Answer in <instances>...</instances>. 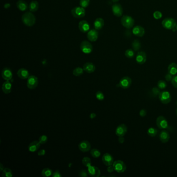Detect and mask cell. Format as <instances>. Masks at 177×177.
<instances>
[{
	"mask_svg": "<svg viewBox=\"0 0 177 177\" xmlns=\"http://www.w3.org/2000/svg\"><path fill=\"white\" fill-rule=\"evenodd\" d=\"M22 21L25 25L28 27H31L36 23L35 16L30 12L25 13L22 16Z\"/></svg>",
	"mask_w": 177,
	"mask_h": 177,
	"instance_id": "obj_1",
	"label": "cell"
},
{
	"mask_svg": "<svg viewBox=\"0 0 177 177\" xmlns=\"http://www.w3.org/2000/svg\"><path fill=\"white\" fill-rule=\"evenodd\" d=\"M121 22L122 25L127 29H131L134 25V19L130 16H123L121 17Z\"/></svg>",
	"mask_w": 177,
	"mask_h": 177,
	"instance_id": "obj_2",
	"label": "cell"
},
{
	"mask_svg": "<svg viewBox=\"0 0 177 177\" xmlns=\"http://www.w3.org/2000/svg\"><path fill=\"white\" fill-rule=\"evenodd\" d=\"M162 25L165 29L167 30H172L176 27L177 23L174 19L167 17L163 20Z\"/></svg>",
	"mask_w": 177,
	"mask_h": 177,
	"instance_id": "obj_3",
	"label": "cell"
},
{
	"mask_svg": "<svg viewBox=\"0 0 177 177\" xmlns=\"http://www.w3.org/2000/svg\"><path fill=\"white\" fill-rule=\"evenodd\" d=\"M112 165L114 168V170L118 173H123L126 170V165L121 160H117L114 161Z\"/></svg>",
	"mask_w": 177,
	"mask_h": 177,
	"instance_id": "obj_4",
	"label": "cell"
},
{
	"mask_svg": "<svg viewBox=\"0 0 177 177\" xmlns=\"http://www.w3.org/2000/svg\"><path fill=\"white\" fill-rule=\"evenodd\" d=\"M159 100L162 104H169L172 100V96L169 91H163L158 95Z\"/></svg>",
	"mask_w": 177,
	"mask_h": 177,
	"instance_id": "obj_5",
	"label": "cell"
},
{
	"mask_svg": "<svg viewBox=\"0 0 177 177\" xmlns=\"http://www.w3.org/2000/svg\"><path fill=\"white\" fill-rule=\"evenodd\" d=\"M157 127L161 129H167L169 127L168 122L166 119L163 116H159L156 120Z\"/></svg>",
	"mask_w": 177,
	"mask_h": 177,
	"instance_id": "obj_6",
	"label": "cell"
},
{
	"mask_svg": "<svg viewBox=\"0 0 177 177\" xmlns=\"http://www.w3.org/2000/svg\"><path fill=\"white\" fill-rule=\"evenodd\" d=\"M71 14L75 18H82L85 15V10L81 6L75 7L71 10Z\"/></svg>",
	"mask_w": 177,
	"mask_h": 177,
	"instance_id": "obj_7",
	"label": "cell"
},
{
	"mask_svg": "<svg viewBox=\"0 0 177 177\" xmlns=\"http://www.w3.org/2000/svg\"><path fill=\"white\" fill-rule=\"evenodd\" d=\"M81 51L85 54H89L93 51V45L91 43L87 40L82 42L80 45Z\"/></svg>",
	"mask_w": 177,
	"mask_h": 177,
	"instance_id": "obj_8",
	"label": "cell"
},
{
	"mask_svg": "<svg viewBox=\"0 0 177 177\" xmlns=\"http://www.w3.org/2000/svg\"><path fill=\"white\" fill-rule=\"evenodd\" d=\"M38 79L34 75H31L28 78L27 87L30 89H34L38 86Z\"/></svg>",
	"mask_w": 177,
	"mask_h": 177,
	"instance_id": "obj_9",
	"label": "cell"
},
{
	"mask_svg": "<svg viewBox=\"0 0 177 177\" xmlns=\"http://www.w3.org/2000/svg\"><path fill=\"white\" fill-rule=\"evenodd\" d=\"M132 83V79L128 76H124L119 82V86L121 89H127L130 87Z\"/></svg>",
	"mask_w": 177,
	"mask_h": 177,
	"instance_id": "obj_10",
	"label": "cell"
},
{
	"mask_svg": "<svg viewBox=\"0 0 177 177\" xmlns=\"http://www.w3.org/2000/svg\"><path fill=\"white\" fill-rule=\"evenodd\" d=\"M87 168V172L90 176L92 177H98L100 176V170L98 167L91 165Z\"/></svg>",
	"mask_w": 177,
	"mask_h": 177,
	"instance_id": "obj_11",
	"label": "cell"
},
{
	"mask_svg": "<svg viewBox=\"0 0 177 177\" xmlns=\"http://www.w3.org/2000/svg\"><path fill=\"white\" fill-rule=\"evenodd\" d=\"M102 161L104 163V164L106 165V166H111L114 163V158L109 153H105L102 156Z\"/></svg>",
	"mask_w": 177,
	"mask_h": 177,
	"instance_id": "obj_12",
	"label": "cell"
},
{
	"mask_svg": "<svg viewBox=\"0 0 177 177\" xmlns=\"http://www.w3.org/2000/svg\"><path fill=\"white\" fill-rule=\"evenodd\" d=\"M127 132V127L124 124L119 125L115 130V134L118 137H124Z\"/></svg>",
	"mask_w": 177,
	"mask_h": 177,
	"instance_id": "obj_13",
	"label": "cell"
},
{
	"mask_svg": "<svg viewBox=\"0 0 177 177\" xmlns=\"http://www.w3.org/2000/svg\"><path fill=\"white\" fill-rule=\"evenodd\" d=\"M112 10L114 15L118 17H121L123 13V10L121 5L119 4H115L112 6Z\"/></svg>",
	"mask_w": 177,
	"mask_h": 177,
	"instance_id": "obj_14",
	"label": "cell"
},
{
	"mask_svg": "<svg viewBox=\"0 0 177 177\" xmlns=\"http://www.w3.org/2000/svg\"><path fill=\"white\" fill-rule=\"evenodd\" d=\"M79 148L82 152H88L91 149V145L88 141L83 140L79 144Z\"/></svg>",
	"mask_w": 177,
	"mask_h": 177,
	"instance_id": "obj_15",
	"label": "cell"
},
{
	"mask_svg": "<svg viewBox=\"0 0 177 177\" xmlns=\"http://www.w3.org/2000/svg\"><path fill=\"white\" fill-rule=\"evenodd\" d=\"M136 60L139 64H144L147 60V55L144 51H139L136 57Z\"/></svg>",
	"mask_w": 177,
	"mask_h": 177,
	"instance_id": "obj_16",
	"label": "cell"
},
{
	"mask_svg": "<svg viewBox=\"0 0 177 177\" xmlns=\"http://www.w3.org/2000/svg\"><path fill=\"white\" fill-rule=\"evenodd\" d=\"M132 33L138 37H142L145 34V30L141 25H136L132 29Z\"/></svg>",
	"mask_w": 177,
	"mask_h": 177,
	"instance_id": "obj_17",
	"label": "cell"
},
{
	"mask_svg": "<svg viewBox=\"0 0 177 177\" xmlns=\"http://www.w3.org/2000/svg\"><path fill=\"white\" fill-rule=\"evenodd\" d=\"M2 76L5 81H10L13 78V73L10 69L5 68L2 72Z\"/></svg>",
	"mask_w": 177,
	"mask_h": 177,
	"instance_id": "obj_18",
	"label": "cell"
},
{
	"mask_svg": "<svg viewBox=\"0 0 177 177\" xmlns=\"http://www.w3.org/2000/svg\"><path fill=\"white\" fill-rule=\"evenodd\" d=\"M87 38L91 42H95L98 38V32L96 29H91L87 33Z\"/></svg>",
	"mask_w": 177,
	"mask_h": 177,
	"instance_id": "obj_19",
	"label": "cell"
},
{
	"mask_svg": "<svg viewBox=\"0 0 177 177\" xmlns=\"http://www.w3.org/2000/svg\"><path fill=\"white\" fill-rule=\"evenodd\" d=\"M79 28L82 32L86 33L89 31L90 26L86 20H82L79 23Z\"/></svg>",
	"mask_w": 177,
	"mask_h": 177,
	"instance_id": "obj_20",
	"label": "cell"
},
{
	"mask_svg": "<svg viewBox=\"0 0 177 177\" xmlns=\"http://www.w3.org/2000/svg\"><path fill=\"white\" fill-rule=\"evenodd\" d=\"M159 140L162 143H167L170 139V134L166 130H162L160 132L159 136Z\"/></svg>",
	"mask_w": 177,
	"mask_h": 177,
	"instance_id": "obj_21",
	"label": "cell"
},
{
	"mask_svg": "<svg viewBox=\"0 0 177 177\" xmlns=\"http://www.w3.org/2000/svg\"><path fill=\"white\" fill-rule=\"evenodd\" d=\"M2 89L4 94H10L12 89V84L10 81H6V82L3 84Z\"/></svg>",
	"mask_w": 177,
	"mask_h": 177,
	"instance_id": "obj_22",
	"label": "cell"
},
{
	"mask_svg": "<svg viewBox=\"0 0 177 177\" xmlns=\"http://www.w3.org/2000/svg\"><path fill=\"white\" fill-rule=\"evenodd\" d=\"M84 71H85L88 73H93L96 70V67L94 64L91 62H87L84 64Z\"/></svg>",
	"mask_w": 177,
	"mask_h": 177,
	"instance_id": "obj_23",
	"label": "cell"
},
{
	"mask_svg": "<svg viewBox=\"0 0 177 177\" xmlns=\"http://www.w3.org/2000/svg\"><path fill=\"white\" fill-rule=\"evenodd\" d=\"M40 144L38 141H34L29 144L28 146V150L31 152H36L40 148Z\"/></svg>",
	"mask_w": 177,
	"mask_h": 177,
	"instance_id": "obj_24",
	"label": "cell"
},
{
	"mask_svg": "<svg viewBox=\"0 0 177 177\" xmlns=\"http://www.w3.org/2000/svg\"><path fill=\"white\" fill-rule=\"evenodd\" d=\"M17 75L20 79L25 80L29 77V72L26 69L21 68L17 71Z\"/></svg>",
	"mask_w": 177,
	"mask_h": 177,
	"instance_id": "obj_25",
	"label": "cell"
},
{
	"mask_svg": "<svg viewBox=\"0 0 177 177\" xmlns=\"http://www.w3.org/2000/svg\"><path fill=\"white\" fill-rule=\"evenodd\" d=\"M168 72L169 73L175 76L177 73V64L175 62L170 63L168 67Z\"/></svg>",
	"mask_w": 177,
	"mask_h": 177,
	"instance_id": "obj_26",
	"label": "cell"
},
{
	"mask_svg": "<svg viewBox=\"0 0 177 177\" xmlns=\"http://www.w3.org/2000/svg\"><path fill=\"white\" fill-rule=\"evenodd\" d=\"M16 6L18 9L21 11L27 10L29 8L27 3L23 0H19L16 3Z\"/></svg>",
	"mask_w": 177,
	"mask_h": 177,
	"instance_id": "obj_27",
	"label": "cell"
},
{
	"mask_svg": "<svg viewBox=\"0 0 177 177\" xmlns=\"http://www.w3.org/2000/svg\"><path fill=\"white\" fill-rule=\"evenodd\" d=\"M94 27L96 30H99L103 28L104 25V20L101 18H97L94 22Z\"/></svg>",
	"mask_w": 177,
	"mask_h": 177,
	"instance_id": "obj_28",
	"label": "cell"
},
{
	"mask_svg": "<svg viewBox=\"0 0 177 177\" xmlns=\"http://www.w3.org/2000/svg\"><path fill=\"white\" fill-rule=\"evenodd\" d=\"M29 10L32 12H35L38 8V3L36 1H32L29 5Z\"/></svg>",
	"mask_w": 177,
	"mask_h": 177,
	"instance_id": "obj_29",
	"label": "cell"
},
{
	"mask_svg": "<svg viewBox=\"0 0 177 177\" xmlns=\"http://www.w3.org/2000/svg\"><path fill=\"white\" fill-rule=\"evenodd\" d=\"M53 174V172L52 170L49 168H44L41 172V175L44 177H50L51 176H52Z\"/></svg>",
	"mask_w": 177,
	"mask_h": 177,
	"instance_id": "obj_30",
	"label": "cell"
},
{
	"mask_svg": "<svg viewBox=\"0 0 177 177\" xmlns=\"http://www.w3.org/2000/svg\"><path fill=\"white\" fill-rule=\"evenodd\" d=\"M132 49L134 50L135 51H137L140 50V49L141 47V44L140 42L138 40H135L132 42Z\"/></svg>",
	"mask_w": 177,
	"mask_h": 177,
	"instance_id": "obj_31",
	"label": "cell"
},
{
	"mask_svg": "<svg viewBox=\"0 0 177 177\" xmlns=\"http://www.w3.org/2000/svg\"><path fill=\"white\" fill-rule=\"evenodd\" d=\"M125 55L128 58H133L135 55V51L133 49H128L125 51Z\"/></svg>",
	"mask_w": 177,
	"mask_h": 177,
	"instance_id": "obj_32",
	"label": "cell"
},
{
	"mask_svg": "<svg viewBox=\"0 0 177 177\" xmlns=\"http://www.w3.org/2000/svg\"><path fill=\"white\" fill-rule=\"evenodd\" d=\"M157 132H158V131L157 129L154 127H150L147 131V134L150 137H155L157 135Z\"/></svg>",
	"mask_w": 177,
	"mask_h": 177,
	"instance_id": "obj_33",
	"label": "cell"
},
{
	"mask_svg": "<svg viewBox=\"0 0 177 177\" xmlns=\"http://www.w3.org/2000/svg\"><path fill=\"white\" fill-rule=\"evenodd\" d=\"M13 176V172L8 168H5L2 172L3 177H12Z\"/></svg>",
	"mask_w": 177,
	"mask_h": 177,
	"instance_id": "obj_34",
	"label": "cell"
},
{
	"mask_svg": "<svg viewBox=\"0 0 177 177\" xmlns=\"http://www.w3.org/2000/svg\"><path fill=\"white\" fill-rule=\"evenodd\" d=\"M83 68H82L81 67H77L74 69L73 74L74 76H79L82 75L83 74Z\"/></svg>",
	"mask_w": 177,
	"mask_h": 177,
	"instance_id": "obj_35",
	"label": "cell"
},
{
	"mask_svg": "<svg viewBox=\"0 0 177 177\" xmlns=\"http://www.w3.org/2000/svg\"><path fill=\"white\" fill-rule=\"evenodd\" d=\"M91 154L94 158H98L100 156L101 153L97 149H93L91 151Z\"/></svg>",
	"mask_w": 177,
	"mask_h": 177,
	"instance_id": "obj_36",
	"label": "cell"
},
{
	"mask_svg": "<svg viewBox=\"0 0 177 177\" xmlns=\"http://www.w3.org/2000/svg\"><path fill=\"white\" fill-rule=\"evenodd\" d=\"M82 163L85 167H89L91 165V159L88 157H84L82 159Z\"/></svg>",
	"mask_w": 177,
	"mask_h": 177,
	"instance_id": "obj_37",
	"label": "cell"
},
{
	"mask_svg": "<svg viewBox=\"0 0 177 177\" xmlns=\"http://www.w3.org/2000/svg\"><path fill=\"white\" fill-rule=\"evenodd\" d=\"M167 83L163 80H160L157 83V87L160 89H164L167 87Z\"/></svg>",
	"mask_w": 177,
	"mask_h": 177,
	"instance_id": "obj_38",
	"label": "cell"
},
{
	"mask_svg": "<svg viewBox=\"0 0 177 177\" xmlns=\"http://www.w3.org/2000/svg\"><path fill=\"white\" fill-rule=\"evenodd\" d=\"M90 3V0H80V6L83 8H86L89 6Z\"/></svg>",
	"mask_w": 177,
	"mask_h": 177,
	"instance_id": "obj_39",
	"label": "cell"
},
{
	"mask_svg": "<svg viewBox=\"0 0 177 177\" xmlns=\"http://www.w3.org/2000/svg\"><path fill=\"white\" fill-rule=\"evenodd\" d=\"M47 140H48V138L44 134L40 136L38 139V141L40 142V143L41 144H45L47 142Z\"/></svg>",
	"mask_w": 177,
	"mask_h": 177,
	"instance_id": "obj_40",
	"label": "cell"
},
{
	"mask_svg": "<svg viewBox=\"0 0 177 177\" xmlns=\"http://www.w3.org/2000/svg\"><path fill=\"white\" fill-rule=\"evenodd\" d=\"M96 97L97 99L99 100H103L104 99V94L100 91H97L96 94Z\"/></svg>",
	"mask_w": 177,
	"mask_h": 177,
	"instance_id": "obj_41",
	"label": "cell"
},
{
	"mask_svg": "<svg viewBox=\"0 0 177 177\" xmlns=\"http://www.w3.org/2000/svg\"><path fill=\"white\" fill-rule=\"evenodd\" d=\"M153 17L156 19H159L162 17V13L159 11H156L153 13Z\"/></svg>",
	"mask_w": 177,
	"mask_h": 177,
	"instance_id": "obj_42",
	"label": "cell"
},
{
	"mask_svg": "<svg viewBox=\"0 0 177 177\" xmlns=\"http://www.w3.org/2000/svg\"><path fill=\"white\" fill-rule=\"evenodd\" d=\"M171 82H172V84L173 86L175 88L177 89V75H175V76H173Z\"/></svg>",
	"mask_w": 177,
	"mask_h": 177,
	"instance_id": "obj_43",
	"label": "cell"
},
{
	"mask_svg": "<svg viewBox=\"0 0 177 177\" xmlns=\"http://www.w3.org/2000/svg\"><path fill=\"white\" fill-rule=\"evenodd\" d=\"M147 114V112L144 109H142L140 112H139V115L141 117H144L146 116Z\"/></svg>",
	"mask_w": 177,
	"mask_h": 177,
	"instance_id": "obj_44",
	"label": "cell"
},
{
	"mask_svg": "<svg viewBox=\"0 0 177 177\" xmlns=\"http://www.w3.org/2000/svg\"><path fill=\"white\" fill-rule=\"evenodd\" d=\"M173 75H172V74H170L167 73L166 75V76H165V79H166V80L167 81V82H170V81H172V78H173Z\"/></svg>",
	"mask_w": 177,
	"mask_h": 177,
	"instance_id": "obj_45",
	"label": "cell"
},
{
	"mask_svg": "<svg viewBox=\"0 0 177 177\" xmlns=\"http://www.w3.org/2000/svg\"><path fill=\"white\" fill-rule=\"evenodd\" d=\"M88 175H89L88 172H86V170H82L81 172H80V176L81 177H87V176H88Z\"/></svg>",
	"mask_w": 177,
	"mask_h": 177,
	"instance_id": "obj_46",
	"label": "cell"
},
{
	"mask_svg": "<svg viewBox=\"0 0 177 177\" xmlns=\"http://www.w3.org/2000/svg\"><path fill=\"white\" fill-rule=\"evenodd\" d=\"M159 89H160L158 88H156V87H154L153 89H152V91H153V93L154 95H159V93L161 91H159Z\"/></svg>",
	"mask_w": 177,
	"mask_h": 177,
	"instance_id": "obj_47",
	"label": "cell"
},
{
	"mask_svg": "<svg viewBox=\"0 0 177 177\" xmlns=\"http://www.w3.org/2000/svg\"><path fill=\"white\" fill-rule=\"evenodd\" d=\"M62 176L60 174V173L59 172V170H56V172H53L52 177H61Z\"/></svg>",
	"mask_w": 177,
	"mask_h": 177,
	"instance_id": "obj_48",
	"label": "cell"
},
{
	"mask_svg": "<svg viewBox=\"0 0 177 177\" xmlns=\"http://www.w3.org/2000/svg\"><path fill=\"white\" fill-rule=\"evenodd\" d=\"M46 151L45 150H41L38 152V156H43L45 154Z\"/></svg>",
	"mask_w": 177,
	"mask_h": 177,
	"instance_id": "obj_49",
	"label": "cell"
},
{
	"mask_svg": "<svg viewBox=\"0 0 177 177\" xmlns=\"http://www.w3.org/2000/svg\"><path fill=\"white\" fill-rule=\"evenodd\" d=\"M114 170V168H113V165H111V166H108V172H113Z\"/></svg>",
	"mask_w": 177,
	"mask_h": 177,
	"instance_id": "obj_50",
	"label": "cell"
},
{
	"mask_svg": "<svg viewBox=\"0 0 177 177\" xmlns=\"http://www.w3.org/2000/svg\"><path fill=\"white\" fill-rule=\"evenodd\" d=\"M119 142L120 143H124V138L123 137H119Z\"/></svg>",
	"mask_w": 177,
	"mask_h": 177,
	"instance_id": "obj_51",
	"label": "cell"
},
{
	"mask_svg": "<svg viewBox=\"0 0 177 177\" xmlns=\"http://www.w3.org/2000/svg\"><path fill=\"white\" fill-rule=\"evenodd\" d=\"M4 168H5L3 166L2 164L1 163V164H0V171H1V172H3V170H4Z\"/></svg>",
	"mask_w": 177,
	"mask_h": 177,
	"instance_id": "obj_52",
	"label": "cell"
},
{
	"mask_svg": "<svg viewBox=\"0 0 177 177\" xmlns=\"http://www.w3.org/2000/svg\"><path fill=\"white\" fill-rule=\"evenodd\" d=\"M96 114H95V113H91V118L94 119V117H96Z\"/></svg>",
	"mask_w": 177,
	"mask_h": 177,
	"instance_id": "obj_53",
	"label": "cell"
},
{
	"mask_svg": "<svg viewBox=\"0 0 177 177\" xmlns=\"http://www.w3.org/2000/svg\"><path fill=\"white\" fill-rule=\"evenodd\" d=\"M119 1V0H112V1L114 3L117 2H118Z\"/></svg>",
	"mask_w": 177,
	"mask_h": 177,
	"instance_id": "obj_54",
	"label": "cell"
},
{
	"mask_svg": "<svg viewBox=\"0 0 177 177\" xmlns=\"http://www.w3.org/2000/svg\"><path fill=\"white\" fill-rule=\"evenodd\" d=\"M175 28H176V30L177 31V25H176V27H175Z\"/></svg>",
	"mask_w": 177,
	"mask_h": 177,
	"instance_id": "obj_55",
	"label": "cell"
},
{
	"mask_svg": "<svg viewBox=\"0 0 177 177\" xmlns=\"http://www.w3.org/2000/svg\"><path fill=\"white\" fill-rule=\"evenodd\" d=\"M176 115H177V108L176 109Z\"/></svg>",
	"mask_w": 177,
	"mask_h": 177,
	"instance_id": "obj_56",
	"label": "cell"
},
{
	"mask_svg": "<svg viewBox=\"0 0 177 177\" xmlns=\"http://www.w3.org/2000/svg\"></svg>",
	"mask_w": 177,
	"mask_h": 177,
	"instance_id": "obj_57",
	"label": "cell"
}]
</instances>
